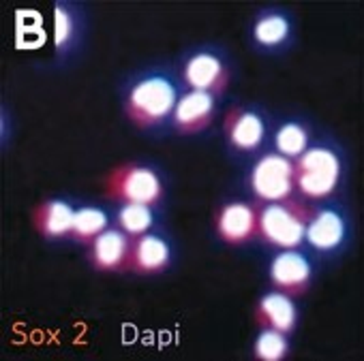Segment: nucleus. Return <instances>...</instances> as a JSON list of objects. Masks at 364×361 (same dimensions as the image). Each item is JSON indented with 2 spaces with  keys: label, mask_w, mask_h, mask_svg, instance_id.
<instances>
[{
  "label": "nucleus",
  "mask_w": 364,
  "mask_h": 361,
  "mask_svg": "<svg viewBox=\"0 0 364 361\" xmlns=\"http://www.w3.org/2000/svg\"><path fill=\"white\" fill-rule=\"evenodd\" d=\"M185 92L171 56H154L127 67L114 82V96L124 126L139 139H169L178 99Z\"/></svg>",
  "instance_id": "nucleus-1"
},
{
  "label": "nucleus",
  "mask_w": 364,
  "mask_h": 361,
  "mask_svg": "<svg viewBox=\"0 0 364 361\" xmlns=\"http://www.w3.org/2000/svg\"><path fill=\"white\" fill-rule=\"evenodd\" d=\"M296 199L315 206L351 195L353 152L330 126H321L311 145L294 160Z\"/></svg>",
  "instance_id": "nucleus-2"
},
{
  "label": "nucleus",
  "mask_w": 364,
  "mask_h": 361,
  "mask_svg": "<svg viewBox=\"0 0 364 361\" xmlns=\"http://www.w3.org/2000/svg\"><path fill=\"white\" fill-rule=\"evenodd\" d=\"M309 208L311 212L302 248L326 274L341 267L355 252L360 242L358 210L351 195Z\"/></svg>",
  "instance_id": "nucleus-3"
},
{
  "label": "nucleus",
  "mask_w": 364,
  "mask_h": 361,
  "mask_svg": "<svg viewBox=\"0 0 364 361\" xmlns=\"http://www.w3.org/2000/svg\"><path fill=\"white\" fill-rule=\"evenodd\" d=\"M171 58L185 90L236 96L234 90L242 82V67L236 52L225 41H193L182 45Z\"/></svg>",
  "instance_id": "nucleus-4"
},
{
  "label": "nucleus",
  "mask_w": 364,
  "mask_h": 361,
  "mask_svg": "<svg viewBox=\"0 0 364 361\" xmlns=\"http://www.w3.org/2000/svg\"><path fill=\"white\" fill-rule=\"evenodd\" d=\"M103 199L144 204L169 212L173 204V175L154 156L129 158L112 167L103 177Z\"/></svg>",
  "instance_id": "nucleus-5"
},
{
  "label": "nucleus",
  "mask_w": 364,
  "mask_h": 361,
  "mask_svg": "<svg viewBox=\"0 0 364 361\" xmlns=\"http://www.w3.org/2000/svg\"><path fill=\"white\" fill-rule=\"evenodd\" d=\"M52 56L37 67L46 75H67L80 69L92 48L95 11L86 0H54L52 3Z\"/></svg>",
  "instance_id": "nucleus-6"
},
{
  "label": "nucleus",
  "mask_w": 364,
  "mask_h": 361,
  "mask_svg": "<svg viewBox=\"0 0 364 361\" xmlns=\"http://www.w3.org/2000/svg\"><path fill=\"white\" fill-rule=\"evenodd\" d=\"M272 107L264 101L234 96L225 109L219 139L225 162L236 171L270 148Z\"/></svg>",
  "instance_id": "nucleus-7"
},
{
  "label": "nucleus",
  "mask_w": 364,
  "mask_h": 361,
  "mask_svg": "<svg viewBox=\"0 0 364 361\" xmlns=\"http://www.w3.org/2000/svg\"><path fill=\"white\" fill-rule=\"evenodd\" d=\"M242 43L247 52L259 60H287L302 43L300 13L283 3L257 5L245 22Z\"/></svg>",
  "instance_id": "nucleus-8"
},
{
  "label": "nucleus",
  "mask_w": 364,
  "mask_h": 361,
  "mask_svg": "<svg viewBox=\"0 0 364 361\" xmlns=\"http://www.w3.org/2000/svg\"><path fill=\"white\" fill-rule=\"evenodd\" d=\"M208 240L217 250L236 257H255L259 248L257 206L236 191L223 193L210 212Z\"/></svg>",
  "instance_id": "nucleus-9"
},
{
  "label": "nucleus",
  "mask_w": 364,
  "mask_h": 361,
  "mask_svg": "<svg viewBox=\"0 0 364 361\" xmlns=\"http://www.w3.org/2000/svg\"><path fill=\"white\" fill-rule=\"evenodd\" d=\"M294 173V160L268 148L245 167L236 169L232 191L251 199L255 206L296 199Z\"/></svg>",
  "instance_id": "nucleus-10"
},
{
  "label": "nucleus",
  "mask_w": 364,
  "mask_h": 361,
  "mask_svg": "<svg viewBox=\"0 0 364 361\" xmlns=\"http://www.w3.org/2000/svg\"><path fill=\"white\" fill-rule=\"evenodd\" d=\"M234 96H221L213 92L185 90L178 99V105L169 124V139L206 143L219 137L225 109Z\"/></svg>",
  "instance_id": "nucleus-11"
},
{
  "label": "nucleus",
  "mask_w": 364,
  "mask_h": 361,
  "mask_svg": "<svg viewBox=\"0 0 364 361\" xmlns=\"http://www.w3.org/2000/svg\"><path fill=\"white\" fill-rule=\"evenodd\" d=\"M253 259L259 265L264 284L302 299L323 276L321 267L304 248H259Z\"/></svg>",
  "instance_id": "nucleus-12"
},
{
  "label": "nucleus",
  "mask_w": 364,
  "mask_h": 361,
  "mask_svg": "<svg viewBox=\"0 0 364 361\" xmlns=\"http://www.w3.org/2000/svg\"><path fill=\"white\" fill-rule=\"evenodd\" d=\"M309 212L311 208L298 199L257 206L259 248H302Z\"/></svg>",
  "instance_id": "nucleus-13"
},
{
  "label": "nucleus",
  "mask_w": 364,
  "mask_h": 361,
  "mask_svg": "<svg viewBox=\"0 0 364 361\" xmlns=\"http://www.w3.org/2000/svg\"><path fill=\"white\" fill-rule=\"evenodd\" d=\"M182 259H185V248H182L178 235L169 229V225H165L150 233L133 238L127 274L139 278H165L180 267Z\"/></svg>",
  "instance_id": "nucleus-14"
},
{
  "label": "nucleus",
  "mask_w": 364,
  "mask_h": 361,
  "mask_svg": "<svg viewBox=\"0 0 364 361\" xmlns=\"http://www.w3.org/2000/svg\"><path fill=\"white\" fill-rule=\"evenodd\" d=\"M80 199L73 193L60 191V193H50L46 195L31 214L33 229L37 238L52 248L60 246H71V233H73V223L75 214L80 208Z\"/></svg>",
  "instance_id": "nucleus-15"
},
{
  "label": "nucleus",
  "mask_w": 364,
  "mask_h": 361,
  "mask_svg": "<svg viewBox=\"0 0 364 361\" xmlns=\"http://www.w3.org/2000/svg\"><path fill=\"white\" fill-rule=\"evenodd\" d=\"M323 124L300 105L272 107L270 148L291 160H296L315 139Z\"/></svg>",
  "instance_id": "nucleus-16"
},
{
  "label": "nucleus",
  "mask_w": 364,
  "mask_h": 361,
  "mask_svg": "<svg viewBox=\"0 0 364 361\" xmlns=\"http://www.w3.org/2000/svg\"><path fill=\"white\" fill-rule=\"evenodd\" d=\"M302 301H304L302 297H296L287 291L264 284L253 299L251 314H253L255 325H268L296 338L302 327V316H304Z\"/></svg>",
  "instance_id": "nucleus-17"
},
{
  "label": "nucleus",
  "mask_w": 364,
  "mask_h": 361,
  "mask_svg": "<svg viewBox=\"0 0 364 361\" xmlns=\"http://www.w3.org/2000/svg\"><path fill=\"white\" fill-rule=\"evenodd\" d=\"M133 238L114 225L82 248L86 265L95 274H127Z\"/></svg>",
  "instance_id": "nucleus-18"
},
{
  "label": "nucleus",
  "mask_w": 364,
  "mask_h": 361,
  "mask_svg": "<svg viewBox=\"0 0 364 361\" xmlns=\"http://www.w3.org/2000/svg\"><path fill=\"white\" fill-rule=\"evenodd\" d=\"M107 201V199H105ZM112 210L114 227L122 229L131 238H139L144 233H150L159 227L169 225V212L144 206V204H122V201H107Z\"/></svg>",
  "instance_id": "nucleus-19"
},
{
  "label": "nucleus",
  "mask_w": 364,
  "mask_h": 361,
  "mask_svg": "<svg viewBox=\"0 0 364 361\" xmlns=\"http://www.w3.org/2000/svg\"><path fill=\"white\" fill-rule=\"evenodd\" d=\"M112 225H114L112 210H109V204L103 197L101 199L82 197L77 214H75V223H73L71 246L82 250L86 244H90L99 233H103Z\"/></svg>",
  "instance_id": "nucleus-20"
},
{
  "label": "nucleus",
  "mask_w": 364,
  "mask_h": 361,
  "mask_svg": "<svg viewBox=\"0 0 364 361\" xmlns=\"http://www.w3.org/2000/svg\"><path fill=\"white\" fill-rule=\"evenodd\" d=\"M294 350L296 338L268 325H255L247 344V355L253 361H287Z\"/></svg>",
  "instance_id": "nucleus-21"
},
{
  "label": "nucleus",
  "mask_w": 364,
  "mask_h": 361,
  "mask_svg": "<svg viewBox=\"0 0 364 361\" xmlns=\"http://www.w3.org/2000/svg\"><path fill=\"white\" fill-rule=\"evenodd\" d=\"M20 128L22 126L16 105L7 96H3V101H0V154L3 156L14 152L20 137Z\"/></svg>",
  "instance_id": "nucleus-22"
}]
</instances>
